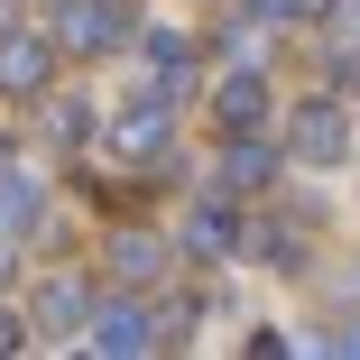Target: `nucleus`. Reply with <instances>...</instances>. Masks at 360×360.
<instances>
[{"instance_id": "1", "label": "nucleus", "mask_w": 360, "mask_h": 360, "mask_svg": "<svg viewBox=\"0 0 360 360\" xmlns=\"http://www.w3.org/2000/svg\"><path fill=\"white\" fill-rule=\"evenodd\" d=\"M296 158H314V167L351 158V120H342L333 102H296Z\"/></svg>"}, {"instance_id": "2", "label": "nucleus", "mask_w": 360, "mask_h": 360, "mask_svg": "<svg viewBox=\"0 0 360 360\" xmlns=\"http://www.w3.org/2000/svg\"><path fill=\"white\" fill-rule=\"evenodd\" d=\"M46 75H56L46 37H0V93H46Z\"/></svg>"}, {"instance_id": "3", "label": "nucleus", "mask_w": 360, "mask_h": 360, "mask_svg": "<svg viewBox=\"0 0 360 360\" xmlns=\"http://www.w3.org/2000/svg\"><path fill=\"white\" fill-rule=\"evenodd\" d=\"M56 37H65V46H111V37H120V10H102V0H65Z\"/></svg>"}, {"instance_id": "4", "label": "nucleus", "mask_w": 360, "mask_h": 360, "mask_svg": "<svg viewBox=\"0 0 360 360\" xmlns=\"http://www.w3.org/2000/svg\"><path fill=\"white\" fill-rule=\"evenodd\" d=\"M37 314H46V333H84V323H93V286H84V277H56Z\"/></svg>"}, {"instance_id": "5", "label": "nucleus", "mask_w": 360, "mask_h": 360, "mask_svg": "<svg viewBox=\"0 0 360 360\" xmlns=\"http://www.w3.org/2000/svg\"><path fill=\"white\" fill-rule=\"evenodd\" d=\"M148 342H158V323L139 314V305H111L102 314V351H148Z\"/></svg>"}, {"instance_id": "6", "label": "nucleus", "mask_w": 360, "mask_h": 360, "mask_svg": "<svg viewBox=\"0 0 360 360\" xmlns=\"http://www.w3.org/2000/svg\"><path fill=\"white\" fill-rule=\"evenodd\" d=\"M259 111H268V93H259V75H231V84H222V120H231V129H250Z\"/></svg>"}, {"instance_id": "7", "label": "nucleus", "mask_w": 360, "mask_h": 360, "mask_svg": "<svg viewBox=\"0 0 360 360\" xmlns=\"http://www.w3.org/2000/svg\"><path fill=\"white\" fill-rule=\"evenodd\" d=\"M231 240H240V212L231 203H203L194 212V250H231Z\"/></svg>"}, {"instance_id": "8", "label": "nucleus", "mask_w": 360, "mask_h": 360, "mask_svg": "<svg viewBox=\"0 0 360 360\" xmlns=\"http://www.w3.org/2000/svg\"><path fill=\"white\" fill-rule=\"evenodd\" d=\"M268 167H277V158H268V148H259V139L240 129V139H231V185H259Z\"/></svg>"}, {"instance_id": "9", "label": "nucleus", "mask_w": 360, "mask_h": 360, "mask_svg": "<svg viewBox=\"0 0 360 360\" xmlns=\"http://www.w3.org/2000/svg\"><path fill=\"white\" fill-rule=\"evenodd\" d=\"M111 259H120V277H158V240H139V231H120Z\"/></svg>"}, {"instance_id": "10", "label": "nucleus", "mask_w": 360, "mask_h": 360, "mask_svg": "<svg viewBox=\"0 0 360 360\" xmlns=\"http://www.w3.org/2000/svg\"><path fill=\"white\" fill-rule=\"evenodd\" d=\"M158 148H167V129H158V120H129V129H120V158H139V167H148Z\"/></svg>"}, {"instance_id": "11", "label": "nucleus", "mask_w": 360, "mask_h": 360, "mask_svg": "<svg viewBox=\"0 0 360 360\" xmlns=\"http://www.w3.org/2000/svg\"><path fill=\"white\" fill-rule=\"evenodd\" d=\"M10 28H19V0H0V37H10Z\"/></svg>"}, {"instance_id": "12", "label": "nucleus", "mask_w": 360, "mask_h": 360, "mask_svg": "<svg viewBox=\"0 0 360 360\" xmlns=\"http://www.w3.org/2000/svg\"><path fill=\"white\" fill-rule=\"evenodd\" d=\"M342 84H351V93H360V56H342Z\"/></svg>"}, {"instance_id": "13", "label": "nucleus", "mask_w": 360, "mask_h": 360, "mask_svg": "<svg viewBox=\"0 0 360 360\" xmlns=\"http://www.w3.org/2000/svg\"><path fill=\"white\" fill-rule=\"evenodd\" d=\"M10 342H19V323H10V314H0V351H10Z\"/></svg>"}, {"instance_id": "14", "label": "nucleus", "mask_w": 360, "mask_h": 360, "mask_svg": "<svg viewBox=\"0 0 360 360\" xmlns=\"http://www.w3.org/2000/svg\"><path fill=\"white\" fill-rule=\"evenodd\" d=\"M0 176H10V139H0Z\"/></svg>"}]
</instances>
